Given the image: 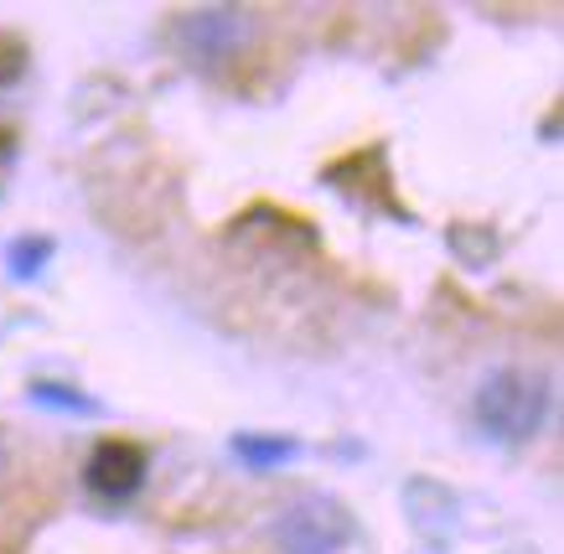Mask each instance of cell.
<instances>
[{
    "instance_id": "5b68a950",
    "label": "cell",
    "mask_w": 564,
    "mask_h": 554,
    "mask_svg": "<svg viewBox=\"0 0 564 554\" xmlns=\"http://www.w3.org/2000/svg\"><path fill=\"white\" fill-rule=\"evenodd\" d=\"M234 456H239L243 467L270 471V467H285V461H295V456H301V441H291V435L243 431V435H234Z\"/></svg>"
},
{
    "instance_id": "3957f363",
    "label": "cell",
    "mask_w": 564,
    "mask_h": 554,
    "mask_svg": "<svg viewBox=\"0 0 564 554\" xmlns=\"http://www.w3.org/2000/svg\"><path fill=\"white\" fill-rule=\"evenodd\" d=\"M145 471H151V450L145 446H135V441H99L94 456H88V467H84V482L94 498L124 502L140 492Z\"/></svg>"
},
{
    "instance_id": "277c9868",
    "label": "cell",
    "mask_w": 564,
    "mask_h": 554,
    "mask_svg": "<svg viewBox=\"0 0 564 554\" xmlns=\"http://www.w3.org/2000/svg\"><path fill=\"white\" fill-rule=\"evenodd\" d=\"M239 36H243V26L234 11H197V17H187V26L176 32V42H182L187 63L207 68V63H218L228 47H239Z\"/></svg>"
},
{
    "instance_id": "6da1fadb",
    "label": "cell",
    "mask_w": 564,
    "mask_h": 554,
    "mask_svg": "<svg viewBox=\"0 0 564 554\" xmlns=\"http://www.w3.org/2000/svg\"><path fill=\"white\" fill-rule=\"evenodd\" d=\"M471 415H477L481 435H492V441H508V446L533 441L549 420V383L529 368H497L481 379Z\"/></svg>"
},
{
    "instance_id": "8992f818",
    "label": "cell",
    "mask_w": 564,
    "mask_h": 554,
    "mask_svg": "<svg viewBox=\"0 0 564 554\" xmlns=\"http://www.w3.org/2000/svg\"><path fill=\"white\" fill-rule=\"evenodd\" d=\"M26 394H32V404H47V410H68V415H99V404H94L84 389H68V383L36 379Z\"/></svg>"
},
{
    "instance_id": "9c48e42d",
    "label": "cell",
    "mask_w": 564,
    "mask_h": 554,
    "mask_svg": "<svg viewBox=\"0 0 564 554\" xmlns=\"http://www.w3.org/2000/svg\"><path fill=\"white\" fill-rule=\"evenodd\" d=\"M0 471H6V435H0Z\"/></svg>"
},
{
    "instance_id": "52a82bcc",
    "label": "cell",
    "mask_w": 564,
    "mask_h": 554,
    "mask_svg": "<svg viewBox=\"0 0 564 554\" xmlns=\"http://www.w3.org/2000/svg\"><path fill=\"white\" fill-rule=\"evenodd\" d=\"M47 260H52V239H36V233H26V239H17L6 249V264H11L17 280H36L47 270Z\"/></svg>"
},
{
    "instance_id": "ba28073f",
    "label": "cell",
    "mask_w": 564,
    "mask_h": 554,
    "mask_svg": "<svg viewBox=\"0 0 564 554\" xmlns=\"http://www.w3.org/2000/svg\"><path fill=\"white\" fill-rule=\"evenodd\" d=\"M6 145H11V135H6V130H0V161H6Z\"/></svg>"
},
{
    "instance_id": "7a4b0ae2",
    "label": "cell",
    "mask_w": 564,
    "mask_h": 554,
    "mask_svg": "<svg viewBox=\"0 0 564 554\" xmlns=\"http://www.w3.org/2000/svg\"><path fill=\"white\" fill-rule=\"evenodd\" d=\"M358 534V523L337 498L326 492H311V498L291 502L280 519H274V539H280V554H343Z\"/></svg>"
}]
</instances>
